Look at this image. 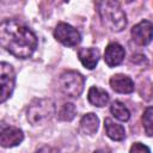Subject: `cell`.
I'll return each instance as SVG.
<instances>
[{
	"label": "cell",
	"mask_w": 153,
	"mask_h": 153,
	"mask_svg": "<svg viewBox=\"0 0 153 153\" xmlns=\"http://www.w3.org/2000/svg\"><path fill=\"white\" fill-rule=\"evenodd\" d=\"M0 44L17 59H29L38 45L36 33L16 19H6L0 24Z\"/></svg>",
	"instance_id": "cell-1"
},
{
	"label": "cell",
	"mask_w": 153,
	"mask_h": 153,
	"mask_svg": "<svg viewBox=\"0 0 153 153\" xmlns=\"http://www.w3.org/2000/svg\"><path fill=\"white\" fill-rule=\"evenodd\" d=\"M102 24L112 32H120L127 26V16L117 1L103 0L96 2Z\"/></svg>",
	"instance_id": "cell-2"
},
{
	"label": "cell",
	"mask_w": 153,
	"mask_h": 153,
	"mask_svg": "<svg viewBox=\"0 0 153 153\" xmlns=\"http://www.w3.org/2000/svg\"><path fill=\"white\" fill-rule=\"evenodd\" d=\"M55 115V104L51 99H35L27 108L26 117L32 126H39Z\"/></svg>",
	"instance_id": "cell-3"
},
{
	"label": "cell",
	"mask_w": 153,
	"mask_h": 153,
	"mask_svg": "<svg viewBox=\"0 0 153 153\" xmlns=\"http://www.w3.org/2000/svg\"><path fill=\"white\" fill-rule=\"evenodd\" d=\"M59 86L65 96L78 98L84 91L85 78L76 71H65L59 76Z\"/></svg>",
	"instance_id": "cell-4"
},
{
	"label": "cell",
	"mask_w": 153,
	"mask_h": 153,
	"mask_svg": "<svg viewBox=\"0 0 153 153\" xmlns=\"http://www.w3.org/2000/svg\"><path fill=\"white\" fill-rule=\"evenodd\" d=\"M0 103H5L13 93L16 86V73L13 67L7 62L0 63Z\"/></svg>",
	"instance_id": "cell-5"
},
{
	"label": "cell",
	"mask_w": 153,
	"mask_h": 153,
	"mask_svg": "<svg viewBox=\"0 0 153 153\" xmlns=\"http://www.w3.org/2000/svg\"><path fill=\"white\" fill-rule=\"evenodd\" d=\"M54 37L57 42L66 47H75L81 42L80 32L67 23H59L54 30Z\"/></svg>",
	"instance_id": "cell-6"
},
{
	"label": "cell",
	"mask_w": 153,
	"mask_h": 153,
	"mask_svg": "<svg viewBox=\"0 0 153 153\" xmlns=\"http://www.w3.org/2000/svg\"><path fill=\"white\" fill-rule=\"evenodd\" d=\"M133 41L139 45H147L153 39V23L149 20H141L130 30Z\"/></svg>",
	"instance_id": "cell-7"
},
{
	"label": "cell",
	"mask_w": 153,
	"mask_h": 153,
	"mask_svg": "<svg viewBox=\"0 0 153 153\" xmlns=\"http://www.w3.org/2000/svg\"><path fill=\"white\" fill-rule=\"evenodd\" d=\"M24 140V133L22 129L13 127V126H8V127H1V131H0V143L2 147L5 148H11V147H16L19 143H22V141Z\"/></svg>",
	"instance_id": "cell-8"
},
{
	"label": "cell",
	"mask_w": 153,
	"mask_h": 153,
	"mask_svg": "<svg viewBox=\"0 0 153 153\" xmlns=\"http://www.w3.org/2000/svg\"><path fill=\"white\" fill-rule=\"evenodd\" d=\"M124 56H126V50L120 43L112 42L106 45L104 51V61L109 67H116L121 65L122 61L124 60Z\"/></svg>",
	"instance_id": "cell-9"
},
{
	"label": "cell",
	"mask_w": 153,
	"mask_h": 153,
	"mask_svg": "<svg viewBox=\"0 0 153 153\" xmlns=\"http://www.w3.org/2000/svg\"><path fill=\"white\" fill-rule=\"evenodd\" d=\"M110 86L117 93H131L134 91V81L130 76L124 74H114L110 78Z\"/></svg>",
	"instance_id": "cell-10"
},
{
	"label": "cell",
	"mask_w": 153,
	"mask_h": 153,
	"mask_svg": "<svg viewBox=\"0 0 153 153\" xmlns=\"http://www.w3.org/2000/svg\"><path fill=\"white\" fill-rule=\"evenodd\" d=\"M78 57L82 66L87 69H93L99 61V51L96 48H81L78 51Z\"/></svg>",
	"instance_id": "cell-11"
},
{
	"label": "cell",
	"mask_w": 153,
	"mask_h": 153,
	"mask_svg": "<svg viewBox=\"0 0 153 153\" xmlns=\"http://www.w3.org/2000/svg\"><path fill=\"white\" fill-rule=\"evenodd\" d=\"M98 127H99V118L93 112H88L84 115L79 123L80 131L85 135H94L98 130Z\"/></svg>",
	"instance_id": "cell-12"
},
{
	"label": "cell",
	"mask_w": 153,
	"mask_h": 153,
	"mask_svg": "<svg viewBox=\"0 0 153 153\" xmlns=\"http://www.w3.org/2000/svg\"><path fill=\"white\" fill-rule=\"evenodd\" d=\"M87 99H88L90 104H92L93 106L102 108V106H105L109 103L110 97H109V94L105 90H103L100 87H97V86H92L88 90Z\"/></svg>",
	"instance_id": "cell-13"
},
{
	"label": "cell",
	"mask_w": 153,
	"mask_h": 153,
	"mask_svg": "<svg viewBox=\"0 0 153 153\" xmlns=\"http://www.w3.org/2000/svg\"><path fill=\"white\" fill-rule=\"evenodd\" d=\"M104 129L108 135L114 141H122L126 137V130L122 124H118L114 122L111 118H105L104 120Z\"/></svg>",
	"instance_id": "cell-14"
},
{
	"label": "cell",
	"mask_w": 153,
	"mask_h": 153,
	"mask_svg": "<svg viewBox=\"0 0 153 153\" xmlns=\"http://www.w3.org/2000/svg\"><path fill=\"white\" fill-rule=\"evenodd\" d=\"M110 112H111V115H112L116 120H118V121H121V122H127V121L130 118V111H129L128 108H127L122 102H120V100H115V102L111 104V106H110Z\"/></svg>",
	"instance_id": "cell-15"
},
{
	"label": "cell",
	"mask_w": 153,
	"mask_h": 153,
	"mask_svg": "<svg viewBox=\"0 0 153 153\" xmlns=\"http://www.w3.org/2000/svg\"><path fill=\"white\" fill-rule=\"evenodd\" d=\"M75 115H76V109L73 103H63L60 110L57 111V118L65 122L72 121L75 117Z\"/></svg>",
	"instance_id": "cell-16"
},
{
	"label": "cell",
	"mask_w": 153,
	"mask_h": 153,
	"mask_svg": "<svg viewBox=\"0 0 153 153\" xmlns=\"http://www.w3.org/2000/svg\"><path fill=\"white\" fill-rule=\"evenodd\" d=\"M142 127L148 136H153V106H148L141 117Z\"/></svg>",
	"instance_id": "cell-17"
},
{
	"label": "cell",
	"mask_w": 153,
	"mask_h": 153,
	"mask_svg": "<svg viewBox=\"0 0 153 153\" xmlns=\"http://www.w3.org/2000/svg\"><path fill=\"white\" fill-rule=\"evenodd\" d=\"M129 153H151V149L141 142H135L131 145Z\"/></svg>",
	"instance_id": "cell-18"
},
{
	"label": "cell",
	"mask_w": 153,
	"mask_h": 153,
	"mask_svg": "<svg viewBox=\"0 0 153 153\" xmlns=\"http://www.w3.org/2000/svg\"><path fill=\"white\" fill-rule=\"evenodd\" d=\"M35 153H57V149L51 146H43L39 149H37Z\"/></svg>",
	"instance_id": "cell-19"
}]
</instances>
